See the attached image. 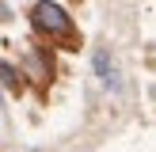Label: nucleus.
Wrapping results in <instances>:
<instances>
[{"label":"nucleus","mask_w":156,"mask_h":152,"mask_svg":"<svg viewBox=\"0 0 156 152\" xmlns=\"http://www.w3.org/2000/svg\"><path fill=\"white\" fill-rule=\"evenodd\" d=\"M95 72H99V80H103L107 88H114V91L122 88V80H118V72H114V65H111V57H107V50L95 53Z\"/></svg>","instance_id":"2"},{"label":"nucleus","mask_w":156,"mask_h":152,"mask_svg":"<svg viewBox=\"0 0 156 152\" xmlns=\"http://www.w3.org/2000/svg\"><path fill=\"white\" fill-rule=\"evenodd\" d=\"M0 84H4V88H12V91L19 88V76H15L12 65H0Z\"/></svg>","instance_id":"3"},{"label":"nucleus","mask_w":156,"mask_h":152,"mask_svg":"<svg viewBox=\"0 0 156 152\" xmlns=\"http://www.w3.org/2000/svg\"><path fill=\"white\" fill-rule=\"evenodd\" d=\"M34 27L61 38V34H69V15L61 12L57 4H50V0H38L34 4Z\"/></svg>","instance_id":"1"}]
</instances>
